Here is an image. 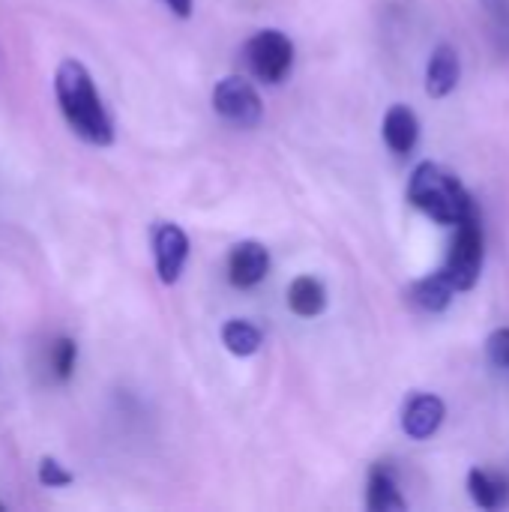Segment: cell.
Returning <instances> with one entry per match:
<instances>
[{
	"instance_id": "5bb4252c",
	"label": "cell",
	"mask_w": 509,
	"mask_h": 512,
	"mask_svg": "<svg viewBox=\"0 0 509 512\" xmlns=\"http://www.w3.org/2000/svg\"><path fill=\"white\" fill-rule=\"evenodd\" d=\"M468 495H471V501H474L480 510H498V507H504L509 489L498 474L483 471V468H474V471L468 474Z\"/></svg>"
},
{
	"instance_id": "9a60e30c",
	"label": "cell",
	"mask_w": 509,
	"mask_h": 512,
	"mask_svg": "<svg viewBox=\"0 0 509 512\" xmlns=\"http://www.w3.org/2000/svg\"><path fill=\"white\" fill-rule=\"evenodd\" d=\"M222 342H225V348L234 354V357H252L258 348H261V342H264V336H261V330L255 327V324H249V321H228L225 327H222Z\"/></svg>"
},
{
	"instance_id": "6da1fadb",
	"label": "cell",
	"mask_w": 509,
	"mask_h": 512,
	"mask_svg": "<svg viewBox=\"0 0 509 512\" xmlns=\"http://www.w3.org/2000/svg\"><path fill=\"white\" fill-rule=\"evenodd\" d=\"M54 93L66 123L81 141L93 147H108L114 141V123L84 63L63 60L54 72Z\"/></svg>"
},
{
	"instance_id": "8fae6325",
	"label": "cell",
	"mask_w": 509,
	"mask_h": 512,
	"mask_svg": "<svg viewBox=\"0 0 509 512\" xmlns=\"http://www.w3.org/2000/svg\"><path fill=\"white\" fill-rule=\"evenodd\" d=\"M366 507L372 512H405L408 501L399 492V483L387 465H375L369 471V486H366Z\"/></svg>"
},
{
	"instance_id": "2e32d148",
	"label": "cell",
	"mask_w": 509,
	"mask_h": 512,
	"mask_svg": "<svg viewBox=\"0 0 509 512\" xmlns=\"http://www.w3.org/2000/svg\"><path fill=\"white\" fill-rule=\"evenodd\" d=\"M75 363H78V345L72 339H57L51 345V369L60 381H69L72 372H75Z\"/></svg>"
},
{
	"instance_id": "d6986e66",
	"label": "cell",
	"mask_w": 509,
	"mask_h": 512,
	"mask_svg": "<svg viewBox=\"0 0 509 512\" xmlns=\"http://www.w3.org/2000/svg\"><path fill=\"white\" fill-rule=\"evenodd\" d=\"M486 15L492 18V24L501 30V36L509 39V0H480Z\"/></svg>"
},
{
	"instance_id": "3957f363",
	"label": "cell",
	"mask_w": 509,
	"mask_h": 512,
	"mask_svg": "<svg viewBox=\"0 0 509 512\" xmlns=\"http://www.w3.org/2000/svg\"><path fill=\"white\" fill-rule=\"evenodd\" d=\"M453 228H456V234H453L447 261L438 273L450 282V288L456 294H462V291L477 288L480 273H483V261H486V237H483L480 210H471Z\"/></svg>"
},
{
	"instance_id": "44dd1931",
	"label": "cell",
	"mask_w": 509,
	"mask_h": 512,
	"mask_svg": "<svg viewBox=\"0 0 509 512\" xmlns=\"http://www.w3.org/2000/svg\"><path fill=\"white\" fill-rule=\"evenodd\" d=\"M0 510H3V504H0Z\"/></svg>"
},
{
	"instance_id": "ffe728a7",
	"label": "cell",
	"mask_w": 509,
	"mask_h": 512,
	"mask_svg": "<svg viewBox=\"0 0 509 512\" xmlns=\"http://www.w3.org/2000/svg\"><path fill=\"white\" fill-rule=\"evenodd\" d=\"M174 15H180V18H189L192 15V0H162Z\"/></svg>"
},
{
	"instance_id": "5b68a950",
	"label": "cell",
	"mask_w": 509,
	"mask_h": 512,
	"mask_svg": "<svg viewBox=\"0 0 509 512\" xmlns=\"http://www.w3.org/2000/svg\"><path fill=\"white\" fill-rule=\"evenodd\" d=\"M213 108L219 117H225L228 123H234L240 129L258 126L261 114H264L258 90L240 75H228L213 87Z\"/></svg>"
},
{
	"instance_id": "9c48e42d",
	"label": "cell",
	"mask_w": 509,
	"mask_h": 512,
	"mask_svg": "<svg viewBox=\"0 0 509 512\" xmlns=\"http://www.w3.org/2000/svg\"><path fill=\"white\" fill-rule=\"evenodd\" d=\"M459 78H462L459 51L450 42L438 45L429 57V66H426V93L432 99H447L459 87Z\"/></svg>"
},
{
	"instance_id": "e0dca14e",
	"label": "cell",
	"mask_w": 509,
	"mask_h": 512,
	"mask_svg": "<svg viewBox=\"0 0 509 512\" xmlns=\"http://www.w3.org/2000/svg\"><path fill=\"white\" fill-rule=\"evenodd\" d=\"M75 477L57 462V459H51V456H45L42 462H39V483L45 486V489H63V486H69Z\"/></svg>"
},
{
	"instance_id": "ac0fdd59",
	"label": "cell",
	"mask_w": 509,
	"mask_h": 512,
	"mask_svg": "<svg viewBox=\"0 0 509 512\" xmlns=\"http://www.w3.org/2000/svg\"><path fill=\"white\" fill-rule=\"evenodd\" d=\"M486 357L495 369H507L509 372V327L495 330L489 339H486Z\"/></svg>"
},
{
	"instance_id": "ba28073f",
	"label": "cell",
	"mask_w": 509,
	"mask_h": 512,
	"mask_svg": "<svg viewBox=\"0 0 509 512\" xmlns=\"http://www.w3.org/2000/svg\"><path fill=\"white\" fill-rule=\"evenodd\" d=\"M270 270V252L258 240H243L228 255V279L234 288H255Z\"/></svg>"
},
{
	"instance_id": "277c9868",
	"label": "cell",
	"mask_w": 509,
	"mask_h": 512,
	"mask_svg": "<svg viewBox=\"0 0 509 512\" xmlns=\"http://www.w3.org/2000/svg\"><path fill=\"white\" fill-rule=\"evenodd\" d=\"M246 60L261 81L279 84L294 66V42L282 30H258L246 42Z\"/></svg>"
},
{
	"instance_id": "4fadbf2b",
	"label": "cell",
	"mask_w": 509,
	"mask_h": 512,
	"mask_svg": "<svg viewBox=\"0 0 509 512\" xmlns=\"http://www.w3.org/2000/svg\"><path fill=\"white\" fill-rule=\"evenodd\" d=\"M288 306L300 318H318L327 309V288L315 276H297L288 288Z\"/></svg>"
},
{
	"instance_id": "8992f818",
	"label": "cell",
	"mask_w": 509,
	"mask_h": 512,
	"mask_svg": "<svg viewBox=\"0 0 509 512\" xmlns=\"http://www.w3.org/2000/svg\"><path fill=\"white\" fill-rule=\"evenodd\" d=\"M150 237H153L156 273L165 285H174L186 267V258H189V237L174 222H156Z\"/></svg>"
},
{
	"instance_id": "7c38bea8",
	"label": "cell",
	"mask_w": 509,
	"mask_h": 512,
	"mask_svg": "<svg viewBox=\"0 0 509 512\" xmlns=\"http://www.w3.org/2000/svg\"><path fill=\"white\" fill-rule=\"evenodd\" d=\"M453 297H456V291L450 288V282L441 273H432V276H426V279L411 285V303L417 309L429 312V315L447 312L453 306Z\"/></svg>"
},
{
	"instance_id": "7a4b0ae2",
	"label": "cell",
	"mask_w": 509,
	"mask_h": 512,
	"mask_svg": "<svg viewBox=\"0 0 509 512\" xmlns=\"http://www.w3.org/2000/svg\"><path fill=\"white\" fill-rule=\"evenodd\" d=\"M408 201L423 216H429L438 225H456L471 210H477L474 195L465 189V183L456 177V171L438 165V162H420L408 180Z\"/></svg>"
},
{
	"instance_id": "52a82bcc",
	"label": "cell",
	"mask_w": 509,
	"mask_h": 512,
	"mask_svg": "<svg viewBox=\"0 0 509 512\" xmlns=\"http://www.w3.org/2000/svg\"><path fill=\"white\" fill-rule=\"evenodd\" d=\"M447 417V405L435 393H414L402 408V429L414 441H429Z\"/></svg>"
},
{
	"instance_id": "30bf717a",
	"label": "cell",
	"mask_w": 509,
	"mask_h": 512,
	"mask_svg": "<svg viewBox=\"0 0 509 512\" xmlns=\"http://www.w3.org/2000/svg\"><path fill=\"white\" fill-rule=\"evenodd\" d=\"M384 141L396 156L414 153V147L420 141V117L414 114V108L399 102L384 114Z\"/></svg>"
}]
</instances>
